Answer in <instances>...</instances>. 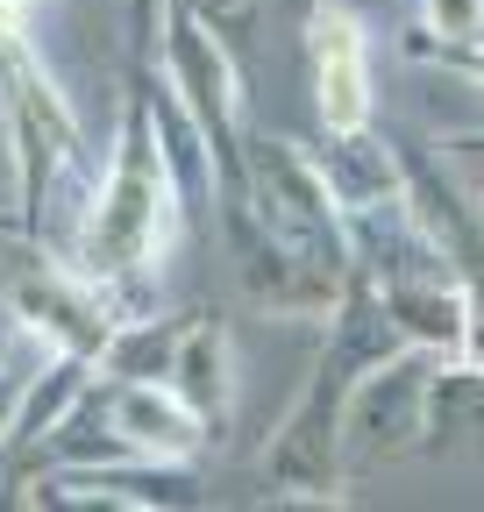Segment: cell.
Returning a JSON list of instances; mask_svg holds the SVG:
<instances>
[{"label": "cell", "mask_w": 484, "mask_h": 512, "mask_svg": "<svg viewBox=\"0 0 484 512\" xmlns=\"http://www.w3.org/2000/svg\"><path fill=\"white\" fill-rule=\"evenodd\" d=\"M157 79L178 93V107L200 121V136L214 150V171H221V192H235L242 185V72L228 57V36H214L193 8H178V0H171Z\"/></svg>", "instance_id": "3957f363"}, {"label": "cell", "mask_w": 484, "mask_h": 512, "mask_svg": "<svg viewBox=\"0 0 484 512\" xmlns=\"http://www.w3.org/2000/svg\"><path fill=\"white\" fill-rule=\"evenodd\" d=\"M22 8H36V0H22Z\"/></svg>", "instance_id": "2e32d148"}, {"label": "cell", "mask_w": 484, "mask_h": 512, "mask_svg": "<svg viewBox=\"0 0 484 512\" xmlns=\"http://www.w3.org/2000/svg\"><path fill=\"white\" fill-rule=\"evenodd\" d=\"M307 79H314L321 136L371 121V107H378V79H371V22H363L349 0H314V8H307Z\"/></svg>", "instance_id": "5b68a950"}, {"label": "cell", "mask_w": 484, "mask_h": 512, "mask_svg": "<svg viewBox=\"0 0 484 512\" xmlns=\"http://www.w3.org/2000/svg\"><path fill=\"white\" fill-rule=\"evenodd\" d=\"M107 427L129 441L136 456H157V463H193L214 441V427L178 399L164 377H114L107 384Z\"/></svg>", "instance_id": "ba28073f"}, {"label": "cell", "mask_w": 484, "mask_h": 512, "mask_svg": "<svg viewBox=\"0 0 484 512\" xmlns=\"http://www.w3.org/2000/svg\"><path fill=\"white\" fill-rule=\"evenodd\" d=\"M15 399H22V377L0 370V456H8V427H15Z\"/></svg>", "instance_id": "9a60e30c"}, {"label": "cell", "mask_w": 484, "mask_h": 512, "mask_svg": "<svg viewBox=\"0 0 484 512\" xmlns=\"http://www.w3.org/2000/svg\"><path fill=\"white\" fill-rule=\"evenodd\" d=\"M164 384L178 399H186L214 434L235 420V399H242V363H235V335H228V320L214 313H193V320H178V342H171V370Z\"/></svg>", "instance_id": "9c48e42d"}, {"label": "cell", "mask_w": 484, "mask_h": 512, "mask_svg": "<svg viewBox=\"0 0 484 512\" xmlns=\"http://www.w3.org/2000/svg\"><path fill=\"white\" fill-rule=\"evenodd\" d=\"M399 57H406V64H413V57H420V64H442V72H456V79H470V86L484 93V36H477V43H435L428 29H406V36H399Z\"/></svg>", "instance_id": "7c38bea8"}, {"label": "cell", "mask_w": 484, "mask_h": 512, "mask_svg": "<svg viewBox=\"0 0 484 512\" xmlns=\"http://www.w3.org/2000/svg\"><path fill=\"white\" fill-rule=\"evenodd\" d=\"M399 349V328L385 320L378 299H363L356 278L342 306L328 313V342L307 377V399L285 413V427L264 441V491L285 505H342V399L356 370H371L378 356Z\"/></svg>", "instance_id": "6da1fadb"}, {"label": "cell", "mask_w": 484, "mask_h": 512, "mask_svg": "<svg viewBox=\"0 0 484 512\" xmlns=\"http://www.w3.org/2000/svg\"><path fill=\"white\" fill-rule=\"evenodd\" d=\"M314 171L328 185V200L342 214H378V207H399V192H406V164L399 150L378 136L371 121L363 128H335V136L314 143Z\"/></svg>", "instance_id": "30bf717a"}, {"label": "cell", "mask_w": 484, "mask_h": 512, "mask_svg": "<svg viewBox=\"0 0 484 512\" xmlns=\"http://www.w3.org/2000/svg\"><path fill=\"white\" fill-rule=\"evenodd\" d=\"M420 29L435 43H477L484 36V0H420Z\"/></svg>", "instance_id": "4fadbf2b"}, {"label": "cell", "mask_w": 484, "mask_h": 512, "mask_svg": "<svg viewBox=\"0 0 484 512\" xmlns=\"http://www.w3.org/2000/svg\"><path fill=\"white\" fill-rule=\"evenodd\" d=\"M428 349H392L371 370H356L349 399H342V477L349 470H385L406 463L420 448V399H428Z\"/></svg>", "instance_id": "277c9868"}, {"label": "cell", "mask_w": 484, "mask_h": 512, "mask_svg": "<svg viewBox=\"0 0 484 512\" xmlns=\"http://www.w3.org/2000/svg\"><path fill=\"white\" fill-rule=\"evenodd\" d=\"M29 505H193V463H157V456H107V463H65L29 491Z\"/></svg>", "instance_id": "52a82bcc"}, {"label": "cell", "mask_w": 484, "mask_h": 512, "mask_svg": "<svg viewBox=\"0 0 484 512\" xmlns=\"http://www.w3.org/2000/svg\"><path fill=\"white\" fill-rule=\"evenodd\" d=\"M228 228H235V249H242V306L257 320H328L342 306L349 278L314 264V256H299V249H285L278 235H264L242 214V200H235Z\"/></svg>", "instance_id": "8992f818"}, {"label": "cell", "mask_w": 484, "mask_h": 512, "mask_svg": "<svg viewBox=\"0 0 484 512\" xmlns=\"http://www.w3.org/2000/svg\"><path fill=\"white\" fill-rule=\"evenodd\" d=\"M178 8H193V15H200L214 36H228V29H250L264 0H178Z\"/></svg>", "instance_id": "5bb4252c"}, {"label": "cell", "mask_w": 484, "mask_h": 512, "mask_svg": "<svg viewBox=\"0 0 484 512\" xmlns=\"http://www.w3.org/2000/svg\"><path fill=\"white\" fill-rule=\"evenodd\" d=\"M86 392H93V363H86V356H65V349H43V370H36V377H22L8 448H29V441L65 434Z\"/></svg>", "instance_id": "8fae6325"}, {"label": "cell", "mask_w": 484, "mask_h": 512, "mask_svg": "<svg viewBox=\"0 0 484 512\" xmlns=\"http://www.w3.org/2000/svg\"><path fill=\"white\" fill-rule=\"evenodd\" d=\"M242 192H250V214L264 235H278L285 249L314 256V264L349 278V235H342V207L328 200V185L314 171L307 143H285V136H257L242 143Z\"/></svg>", "instance_id": "7a4b0ae2"}]
</instances>
